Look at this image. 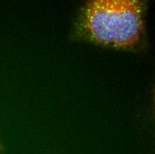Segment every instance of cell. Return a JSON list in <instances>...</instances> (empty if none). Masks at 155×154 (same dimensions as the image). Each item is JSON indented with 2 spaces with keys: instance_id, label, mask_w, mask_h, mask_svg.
I'll use <instances>...</instances> for the list:
<instances>
[{
  "instance_id": "obj_1",
  "label": "cell",
  "mask_w": 155,
  "mask_h": 154,
  "mask_svg": "<svg viewBox=\"0 0 155 154\" xmlns=\"http://www.w3.org/2000/svg\"><path fill=\"white\" fill-rule=\"evenodd\" d=\"M144 4L137 0H95L87 3L75 31L95 45L130 50L144 38Z\"/></svg>"
}]
</instances>
